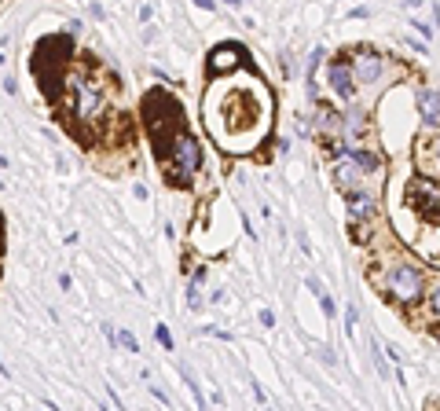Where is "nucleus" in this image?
<instances>
[{"label": "nucleus", "mask_w": 440, "mask_h": 411, "mask_svg": "<svg viewBox=\"0 0 440 411\" xmlns=\"http://www.w3.org/2000/svg\"><path fill=\"white\" fill-rule=\"evenodd\" d=\"M374 283L382 287V294L396 301V305H419L426 301V275L415 261H407V257H393V261H385V268L374 275Z\"/></svg>", "instance_id": "1"}, {"label": "nucleus", "mask_w": 440, "mask_h": 411, "mask_svg": "<svg viewBox=\"0 0 440 411\" xmlns=\"http://www.w3.org/2000/svg\"><path fill=\"white\" fill-rule=\"evenodd\" d=\"M165 166L173 173V184H191V176L202 166V143L184 128H176L165 140Z\"/></svg>", "instance_id": "2"}, {"label": "nucleus", "mask_w": 440, "mask_h": 411, "mask_svg": "<svg viewBox=\"0 0 440 411\" xmlns=\"http://www.w3.org/2000/svg\"><path fill=\"white\" fill-rule=\"evenodd\" d=\"M66 88L73 92L77 118H81L85 125H92V121L103 118V111H107V88H103L99 77H92V73H70L66 77Z\"/></svg>", "instance_id": "3"}, {"label": "nucleus", "mask_w": 440, "mask_h": 411, "mask_svg": "<svg viewBox=\"0 0 440 411\" xmlns=\"http://www.w3.org/2000/svg\"><path fill=\"white\" fill-rule=\"evenodd\" d=\"M404 202L411 206V213H419L429 224H440V176L422 173V176H411V184L404 191Z\"/></svg>", "instance_id": "4"}, {"label": "nucleus", "mask_w": 440, "mask_h": 411, "mask_svg": "<svg viewBox=\"0 0 440 411\" xmlns=\"http://www.w3.org/2000/svg\"><path fill=\"white\" fill-rule=\"evenodd\" d=\"M330 180H334V188H338L342 195L367 188V173L359 169V162H356L352 154L345 151L342 136H338V151H334V162H330Z\"/></svg>", "instance_id": "5"}, {"label": "nucleus", "mask_w": 440, "mask_h": 411, "mask_svg": "<svg viewBox=\"0 0 440 411\" xmlns=\"http://www.w3.org/2000/svg\"><path fill=\"white\" fill-rule=\"evenodd\" d=\"M327 88L338 96V99H352L356 96V77H352V63L349 56H334L330 66H327Z\"/></svg>", "instance_id": "6"}, {"label": "nucleus", "mask_w": 440, "mask_h": 411, "mask_svg": "<svg viewBox=\"0 0 440 411\" xmlns=\"http://www.w3.org/2000/svg\"><path fill=\"white\" fill-rule=\"evenodd\" d=\"M345 210H349V224H352V228L371 224V220L378 217V198H374L367 188L349 191V195H345Z\"/></svg>", "instance_id": "7"}, {"label": "nucleus", "mask_w": 440, "mask_h": 411, "mask_svg": "<svg viewBox=\"0 0 440 411\" xmlns=\"http://www.w3.org/2000/svg\"><path fill=\"white\" fill-rule=\"evenodd\" d=\"M352 63V77H356V85H374L378 77L385 73V59L378 56V51H367V48H359L356 51V59Z\"/></svg>", "instance_id": "8"}, {"label": "nucleus", "mask_w": 440, "mask_h": 411, "mask_svg": "<svg viewBox=\"0 0 440 411\" xmlns=\"http://www.w3.org/2000/svg\"><path fill=\"white\" fill-rule=\"evenodd\" d=\"M246 59L242 44H220L210 51V73H227V70H239Z\"/></svg>", "instance_id": "9"}, {"label": "nucleus", "mask_w": 440, "mask_h": 411, "mask_svg": "<svg viewBox=\"0 0 440 411\" xmlns=\"http://www.w3.org/2000/svg\"><path fill=\"white\" fill-rule=\"evenodd\" d=\"M415 99H419V114H422L426 128H440V92L429 88V85H422Z\"/></svg>", "instance_id": "10"}, {"label": "nucleus", "mask_w": 440, "mask_h": 411, "mask_svg": "<svg viewBox=\"0 0 440 411\" xmlns=\"http://www.w3.org/2000/svg\"><path fill=\"white\" fill-rule=\"evenodd\" d=\"M345 143V140H342ZM345 151L352 154V158L359 162V169H364L367 176H378L382 169H385V162H382V154L374 151V147H367V143H345Z\"/></svg>", "instance_id": "11"}, {"label": "nucleus", "mask_w": 440, "mask_h": 411, "mask_svg": "<svg viewBox=\"0 0 440 411\" xmlns=\"http://www.w3.org/2000/svg\"><path fill=\"white\" fill-rule=\"evenodd\" d=\"M429 140H422V166H426V173H433V176H440V128H429Z\"/></svg>", "instance_id": "12"}, {"label": "nucleus", "mask_w": 440, "mask_h": 411, "mask_svg": "<svg viewBox=\"0 0 440 411\" xmlns=\"http://www.w3.org/2000/svg\"><path fill=\"white\" fill-rule=\"evenodd\" d=\"M198 283H202L198 275L188 283V308H191V313H195V308H202V290H198Z\"/></svg>", "instance_id": "13"}, {"label": "nucleus", "mask_w": 440, "mask_h": 411, "mask_svg": "<svg viewBox=\"0 0 440 411\" xmlns=\"http://www.w3.org/2000/svg\"><path fill=\"white\" fill-rule=\"evenodd\" d=\"M154 338H158V345H162L165 352H173V334H169V327H165V323L154 327Z\"/></svg>", "instance_id": "14"}, {"label": "nucleus", "mask_w": 440, "mask_h": 411, "mask_svg": "<svg viewBox=\"0 0 440 411\" xmlns=\"http://www.w3.org/2000/svg\"><path fill=\"white\" fill-rule=\"evenodd\" d=\"M118 345H121V349H128V352H140V342H136L128 330H121V334H118Z\"/></svg>", "instance_id": "15"}, {"label": "nucleus", "mask_w": 440, "mask_h": 411, "mask_svg": "<svg viewBox=\"0 0 440 411\" xmlns=\"http://www.w3.org/2000/svg\"><path fill=\"white\" fill-rule=\"evenodd\" d=\"M429 313H433V320L440 323V283H436V287L429 290Z\"/></svg>", "instance_id": "16"}, {"label": "nucleus", "mask_w": 440, "mask_h": 411, "mask_svg": "<svg viewBox=\"0 0 440 411\" xmlns=\"http://www.w3.org/2000/svg\"><path fill=\"white\" fill-rule=\"evenodd\" d=\"M356 323H359V313H356V308H349V313H345V334H349V338L356 334Z\"/></svg>", "instance_id": "17"}, {"label": "nucleus", "mask_w": 440, "mask_h": 411, "mask_svg": "<svg viewBox=\"0 0 440 411\" xmlns=\"http://www.w3.org/2000/svg\"><path fill=\"white\" fill-rule=\"evenodd\" d=\"M319 308H323V316H338V308H334V301H330V294H319Z\"/></svg>", "instance_id": "18"}, {"label": "nucleus", "mask_w": 440, "mask_h": 411, "mask_svg": "<svg viewBox=\"0 0 440 411\" xmlns=\"http://www.w3.org/2000/svg\"><path fill=\"white\" fill-rule=\"evenodd\" d=\"M308 290H312L316 298H319V294H327V287H323V279H319V275H308Z\"/></svg>", "instance_id": "19"}, {"label": "nucleus", "mask_w": 440, "mask_h": 411, "mask_svg": "<svg viewBox=\"0 0 440 411\" xmlns=\"http://www.w3.org/2000/svg\"><path fill=\"white\" fill-rule=\"evenodd\" d=\"M411 30H419V34H422L426 41L433 37V26H429V22H419V19H415V22H411Z\"/></svg>", "instance_id": "20"}, {"label": "nucleus", "mask_w": 440, "mask_h": 411, "mask_svg": "<svg viewBox=\"0 0 440 411\" xmlns=\"http://www.w3.org/2000/svg\"><path fill=\"white\" fill-rule=\"evenodd\" d=\"M257 320H261V327H275V313H272V308H261V316H257Z\"/></svg>", "instance_id": "21"}, {"label": "nucleus", "mask_w": 440, "mask_h": 411, "mask_svg": "<svg viewBox=\"0 0 440 411\" xmlns=\"http://www.w3.org/2000/svg\"><path fill=\"white\" fill-rule=\"evenodd\" d=\"M150 393H154V397H158V400H162V404H165V407H169V404H173V400H169V393H165V390H162V385H154V382H150Z\"/></svg>", "instance_id": "22"}, {"label": "nucleus", "mask_w": 440, "mask_h": 411, "mask_svg": "<svg viewBox=\"0 0 440 411\" xmlns=\"http://www.w3.org/2000/svg\"><path fill=\"white\" fill-rule=\"evenodd\" d=\"M103 338H107L111 345H118V330H114L111 323H103Z\"/></svg>", "instance_id": "23"}, {"label": "nucleus", "mask_w": 440, "mask_h": 411, "mask_svg": "<svg viewBox=\"0 0 440 411\" xmlns=\"http://www.w3.org/2000/svg\"><path fill=\"white\" fill-rule=\"evenodd\" d=\"M316 356L323 360V364H338V360H334V356H330V349H316Z\"/></svg>", "instance_id": "24"}, {"label": "nucleus", "mask_w": 440, "mask_h": 411, "mask_svg": "<svg viewBox=\"0 0 440 411\" xmlns=\"http://www.w3.org/2000/svg\"><path fill=\"white\" fill-rule=\"evenodd\" d=\"M385 352H389V360H393V364L400 367V349H396V345H385Z\"/></svg>", "instance_id": "25"}, {"label": "nucleus", "mask_w": 440, "mask_h": 411, "mask_svg": "<svg viewBox=\"0 0 440 411\" xmlns=\"http://www.w3.org/2000/svg\"><path fill=\"white\" fill-rule=\"evenodd\" d=\"M195 4H198L202 11H213V8H217V0H195Z\"/></svg>", "instance_id": "26"}, {"label": "nucleus", "mask_w": 440, "mask_h": 411, "mask_svg": "<svg viewBox=\"0 0 440 411\" xmlns=\"http://www.w3.org/2000/svg\"><path fill=\"white\" fill-rule=\"evenodd\" d=\"M4 92H8V96H15V92H19V85H15V77H8V81H4Z\"/></svg>", "instance_id": "27"}, {"label": "nucleus", "mask_w": 440, "mask_h": 411, "mask_svg": "<svg viewBox=\"0 0 440 411\" xmlns=\"http://www.w3.org/2000/svg\"><path fill=\"white\" fill-rule=\"evenodd\" d=\"M150 15H154V8H150V4H143V8H140V19H143V22H150Z\"/></svg>", "instance_id": "28"}, {"label": "nucleus", "mask_w": 440, "mask_h": 411, "mask_svg": "<svg viewBox=\"0 0 440 411\" xmlns=\"http://www.w3.org/2000/svg\"><path fill=\"white\" fill-rule=\"evenodd\" d=\"M0 246H4V220H0Z\"/></svg>", "instance_id": "29"}, {"label": "nucleus", "mask_w": 440, "mask_h": 411, "mask_svg": "<svg viewBox=\"0 0 440 411\" xmlns=\"http://www.w3.org/2000/svg\"><path fill=\"white\" fill-rule=\"evenodd\" d=\"M404 4H407V8H415V4H419V0H404Z\"/></svg>", "instance_id": "30"}]
</instances>
